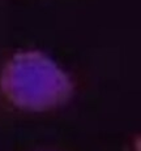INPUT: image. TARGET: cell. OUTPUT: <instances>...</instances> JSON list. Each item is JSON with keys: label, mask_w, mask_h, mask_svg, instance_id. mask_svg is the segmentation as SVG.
<instances>
[{"label": "cell", "mask_w": 141, "mask_h": 151, "mask_svg": "<svg viewBox=\"0 0 141 151\" xmlns=\"http://www.w3.org/2000/svg\"><path fill=\"white\" fill-rule=\"evenodd\" d=\"M73 85L51 59L37 51L16 53L0 72V93L24 111H48L64 104Z\"/></svg>", "instance_id": "obj_1"}]
</instances>
